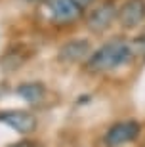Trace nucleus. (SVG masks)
Segmentation results:
<instances>
[{
    "instance_id": "f257e3e1",
    "label": "nucleus",
    "mask_w": 145,
    "mask_h": 147,
    "mask_svg": "<svg viewBox=\"0 0 145 147\" xmlns=\"http://www.w3.org/2000/svg\"><path fill=\"white\" fill-rule=\"evenodd\" d=\"M132 59H134V54H132V48H130L128 42L111 40V42L103 44L101 48L96 50L88 57L86 69L90 73H105V71H113V69L126 65Z\"/></svg>"
},
{
    "instance_id": "f03ea898",
    "label": "nucleus",
    "mask_w": 145,
    "mask_h": 147,
    "mask_svg": "<svg viewBox=\"0 0 145 147\" xmlns=\"http://www.w3.org/2000/svg\"><path fill=\"white\" fill-rule=\"evenodd\" d=\"M140 132H141V126L136 120L117 122V124H113L107 130L105 143H107V147H120L124 143H130V142H134V140H138Z\"/></svg>"
},
{
    "instance_id": "7ed1b4c3",
    "label": "nucleus",
    "mask_w": 145,
    "mask_h": 147,
    "mask_svg": "<svg viewBox=\"0 0 145 147\" xmlns=\"http://www.w3.org/2000/svg\"><path fill=\"white\" fill-rule=\"evenodd\" d=\"M118 23L124 29H136L145 21V0H126L117 13Z\"/></svg>"
},
{
    "instance_id": "20e7f679",
    "label": "nucleus",
    "mask_w": 145,
    "mask_h": 147,
    "mask_svg": "<svg viewBox=\"0 0 145 147\" xmlns=\"http://www.w3.org/2000/svg\"><path fill=\"white\" fill-rule=\"evenodd\" d=\"M117 13H118V10L115 8L113 2H105V4L97 6L96 10L88 16L86 25L92 33H103V31H107L113 25V21L117 19Z\"/></svg>"
},
{
    "instance_id": "39448f33",
    "label": "nucleus",
    "mask_w": 145,
    "mask_h": 147,
    "mask_svg": "<svg viewBox=\"0 0 145 147\" xmlns=\"http://www.w3.org/2000/svg\"><path fill=\"white\" fill-rule=\"evenodd\" d=\"M50 13L57 23H73L80 17L82 8L75 0H46Z\"/></svg>"
},
{
    "instance_id": "423d86ee",
    "label": "nucleus",
    "mask_w": 145,
    "mask_h": 147,
    "mask_svg": "<svg viewBox=\"0 0 145 147\" xmlns=\"http://www.w3.org/2000/svg\"><path fill=\"white\" fill-rule=\"evenodd\" d=\"M0 122L21 134H31L36 128V117L29 111H4L0 113Z\"/></svg>"
},
{
    "instance_id": "0eeeda50",
    "label": "nucleus",
    "mask_w": 145,
    "mask_h": 147,
    "mask_svg": "<svg viewBox=\"0 0 145 147\" xmlns=\"http://www.w3.org/2000/svg\"><path fill=\"white\" fill-rule=\"evenodd\" d=\"M90 54V42L88 40H69L65 42L57 52V61L71 65V63H78L86 55Z\"/></svg>"
},
{
    "instance_id": "6e6552de",
    "label": "nucleus",
    "mask_w": 145,
    "mask_h": 147,
    "mask_svg": "<svg viewBox=\"0 0 145 147\" xmlns=\"http://www.w3.org/2000/svg\"><path fill=\"white\" fill-rule=\"evenodd\" d=\"M16 92H17V96L21 99H25L27 103H38V101L44 98L46 88H44L42 82H25V84H19V86H17Z\"/></svg>"
},
{
    "instance_id": "1a4fd4ad",
    "label": "nucleus",
    "mask_w": 145,
    "mask_h": 147,
    "mask_svg": "<svg viewBox=\"0 0 145 147\" xmlns=\"http://www.w3.org/2000/svg\"><path fill=\"white\" fill-rule=\"evenodd\" d=\"M25 61V55L19 52H8L6 55L0 57V69L2 71H16L17 67H21V63Z\"/></svg>"
},
{
    "instance_id": "9d476101",
    "label": "nucleus",
    "mask_w": 145,
    "mask_h": 147,
    "mask_svg": "<svg viewBox=\"0 0 145 147\" xmlns=\"http://www.w3.org/2000/svg\"><path fill=\"white\" fill-rule=\"evenodd\" d=\"M130 48H132V54L134 57H140L141 61H145V34L136 36L132 42H130Z\"/></svg>"
},
{
    "instance_id": "9b49d317",
    "label": "nucleus",
    "mask_w": 145,
    "mask_h": 147,
    "mask_svg": "<svg viewBox=\"0 0 145 147\" xmlns=\"http://www.w3.org/2000/svg\"><path fill=\"white\" fill-rule=\"evenodd\" d=\"M8 147H36L32 142H17V143H11V145Z\"/></svg>"
},
{
    "instance_id": "f8f14e48",
    "label": "nucleus",
    "mask_w": 145,
    "mask_h": 147,
    "mask_svg": "<svg viewBox=\"0 0 145 147\" xmlns=\"http://www.w3.org/2000/svg\"><path fill=\"white\" fill-rule=\"evenodd\" d=\"M76 4L80 6V8H84V6H88V4H92V2H94V0H75Z\"/></svg>"
}]
</instances>
